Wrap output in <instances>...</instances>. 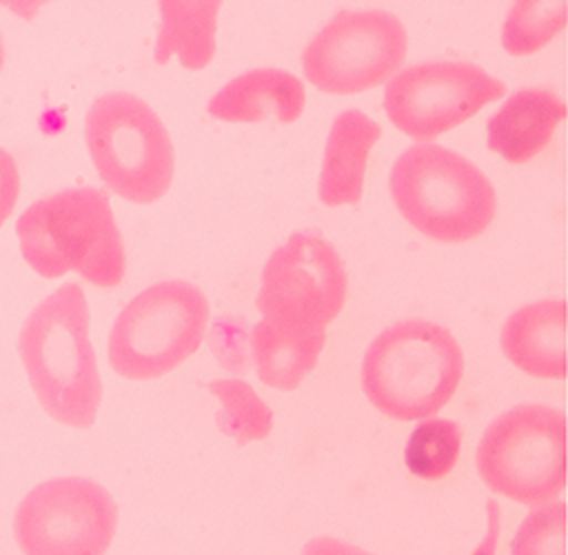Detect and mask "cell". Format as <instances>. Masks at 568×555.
I'll use <instances>...</instances> for the list:
<instances>
[{
	"mask_svg": "<svg viewBox=\"0 0 568 555\" xmlns=\"http://www.w3.org/2000/svg\"><path fill=\"white\" fill-rule=\"evenodd\" d=\"M18 353L44 413L67 426H93L102 380L89 340V304L78 282H64L27 315Z\"/></svg>",
	"mask_w": 568,
	"mask_h": 555,
	"instance_id": "obj_1",
	"label": "cell"
},
{
	"mask_svg": "<svg viewBox=\"0 0 568 555\" xmlns=\"http://www.w3.org/2000/svg\"><path fill=\"white\" fill-rule=\"evenodd\" d=\"M16 233L24 262L47 280L75 271L113 289L124 278V244L102 189L73 186L36 200L18 218Z\"/></svg>",
	"mask_w": 568,
	"mask_h": 555,
	"instance_id": "obj_2",
	"label": "cell"
},
{
	"mask_svg": "<svg viewBox=\"0 0 568 555\" xmlns=\"http://www.w3.org/2000/svg\"><path fill=\"white\" fill-rule=\"evenodd\" d=\"M464 353L453 333L428 320L384 329L362 360V391L384 415L410 422L435 415L455 395Z\"/></svg>",
	"mask_w": 568,
	"mask_h": 555,
	"instance_id": "obj_3",
	"label": "cell"
},
{
	"mask_svg": "<svg viewBox=\"0 0 568 555\" xmlns=\"http://www.w3.org/2000/svg\"><path fill=\"white\" fill-rule=\"evenodd\" d=\"M388 189L402 218L437 242L473 240L497 213V193L484 171L435 142H417L402 151L390 169Z\"/></svg>",
	"mask_w": 568,
	"mask_h": 555,
	"instance_id": "obj_4",
	"label": "cell"
},
{
	"mask_svg": "<svg viewBox=\"0 0 568 555\" xmlns=\"http://www.w3.org/2000/svg\"><path fill=\"white\" fill-rule=\"evenodd\" d=\"M91 162L115 195L133 204L160 200L173 180L175 151L160 115L138 95L111 91L84 115Z\"/></svg>",
	"mask_w": 568,
	"mask_h": 555,
	"instance_id": "obj_5",
	"label": "cell"
},
{
	"mask_svg": "<svg viewBox=\"0 0 568 555\" xmlns=\"http://www.w3.org/2000/svg\"><path fill=\"white\" fill-rule=\"evenodd\" d=\"M209 300L191 282L164 280L138 293L109 333V364L126 380H155L202 344Z\"/></svg>",
	"mask_w": 568,
	"mask_h": 555,
	"instance_id": "obj_6",
	"label": "cell"
},
{
	"mask_svg": "<svg viewBox=\"0 0 568 555\" xmlns=\"http://www.w3.org/2000/svg\"><path fill=\"white\" fill-rule=\"evenodd\" d=\"M484 484L524 506L552 502L566 486V415L517 404L497 415L475 451Z\"/></svg>",
	"mask_w": 568,
	"mask_h": 555,
	"instance_id": "obj_7",
	"label": "cell"
},
{
	"mask_svg": "<svg viewBox=\"0 0 568 555\" xmlns=\"http://www.w3.org/2000/svg\"><path fill=\"white\" fill-rule=\"evenodd\" d=\"M348 278L337 249L315 233H293L262 269L255 306L284 335L324 333L346 302Z\"/></svg>",
	"mask_w": 568,
	"mask_h": 555,
	"instance_id": "obj_8",
	"label": "cell"
},
{
	"mask_svg": "<svg viewBox=\"0 0 568 555\" xmlns=\"http://www.w3.org/2000/svg\"><path fill=\"white\" fill-rule=\"evenodd\" d=\"M406 51L408 33L397 16L342 9L302 51V71L324 93H362L386 82Z\"/></svg>",
	"mask_w": 568,
	"mask_h": 555,
	"instance_id": "obj_9",
	"label": "cell"
},
{
	"mask_svg": "<svg viewBox=\"0 0 568 555\" xmlns=\"http://www.w3.org/2000/svg\"><path fill=\"white\" fill-rule=\"evenodd\" d=\"M118 526L111 493L89 477H53L16 508L13 537L24 555H104Z\"/></svg>",
	"mask_w": 568,
	"mask_h": 555,
	"instance_id": "obj_10",
	"label": "cell"
},
{
	"mask_svg": "<svg viewBox=\"0 0 568 555\" xmlns=\"http://www.w3.org/2000/svg\"><path fill=\"white\" fill-rule=\"evenodd\" d=\"M506 84L470 62H422L397 71L384 89V113L395 129L428 142L499 100Z\"/></svg>",
	"mask_w": 568,
	"mask_h": 555,
	"instance_id": "obj_11",
	"label": "cell"
},
{
	"mask_svg": "<svg viewBox=\"0 0 568 555\" xmlns=\"http://www.w3.org/2000/svg\"><path fill=\"white\" fill-rule=\"evenodd\" d=\"M501 351L519 371L541 380L566 377V302L541 300L510 313L499 335Z\"/></svg>",
	"mask_w": 568,
	"mask_h": 555,
	"instance_id": "obj_12",
	"label": "cell"
},
{
	"mask_svg": "<svg viewBox=\"0 0 568 555\" xmlns=\"http://www.w3.org/2000/svg\"><path fill=\"white\" fill-rule=\"evenodd\" d=\"M306 102L302 80L284 69H251L226 82L211 100L209 115L224 122H295Z\"/></svg>",
	"mask_w": 568,
	"mask_h": 555,
	"instance_id": "obj_13",
	"label": "cell"
},
{
	"mask_svg": "<svg viewBox=\"0 0 568 555\" xmlns=\"http://www.w3.org/2000/svg\"><path fill=\"white\" fill-rule=\"evenodd\" d=\"M566 118V104L546 89H519L486 127V144L510 164H524L541 153Z\"/></svg>",
	"mask_w": 568,
	"mask_h": 555,
	"instance_id": "obj_14",
	"label": "cell"
},
{
	"mask_svg": "<svg viewBox=\"0 0 568 555\" xmlns=\"http://www.w3.org/2000/svg\"><path fill=\"white\" fill-rule=\"evenodd\" d=\"M382 135V127L357 109L337 113L331 124L317 182V195L326 206L357 204L364 193L368 153Z\"/></svg>",
	"mask_w": 568,
	"mask_h": 555,
	"instance_id": "obj_15",
	"label": "cell"
},
{
	"mask_svg": "<svg viewBox=\"0 0 568 555\" xmlns=\"http://www.w3.org/2000/svg\"><path fill=\"white\" fill-rule=\"evenodd\" d=\"M224 0H158L160 33L153 49L155 64L171 58L189 71L204 69L215 56L217 11Z\"/></svg>",
	"mask_w": 568,
	"mask_h": 555,
	"instance_id": "obj_16",
	"label": "cell"
},
{
	"mask_svg": "<svg viewBox=\"0 0 568 555\" xmlns=\"http://www.w3.org/2000/svg\"><path fill=\"white\" fill-rule=\"evenodd\" d=\"M326 331L313 335H284L266 322L251 329V353L257 377L280 391H293L315 369Z\"/></svg>",
	"mask_w": 568,
	"mask_h": 555,
	"instance_id": "obj_17",
	"label": "cell"
},
{
	"mask_svg": "<svg viewBox=\"0 0 568 555\" xmlns=\"http://www.w3.org/2000/svg\"><path fill=\"white\" fill-rule=\"evenodd\" d=\"M206 389L222 402V408L215 413L217 428L233 437L237 446L268 437L273 431V411L248 382L237 377L213 380L206 382Z\"/></svg>",
	"mask_w": 568,
	"mask_h": 555,
	"instance_id": "obj_18",
	"label": "cell"
},
{
	"mask_svg": "<svg viewBox=\"0 0 568 555\" xmlns=\"http://www.w3.org/2000/svg\"><path fill=\"white\" fill-rule=\"evenodd\" d=\"M566 0H515L501 29V47L510 56L539 51L566 27Z\"/></svg>",
	"mask_w": 568,
	"mask_h": 555,
	"instance_id": "obj_19",
	"label": "cell"
},
{
	"mask_svg": "<svg viewBox=\"0 0 568 555\" xmlns=\"http://www.w3.org/2000/svg\"><path fill=\"white\" fill-rule=\"evenodd\" d=\"M459 448L462 428L457 422L424 417L406 442L404 462L415 477L439 480L453 471Z\"/></svg>",
	"mask_w": 568,
	"mask_h": 555,
	"instance_id": "obj_20",
	"label": "cell"
},
{
	"mask_svg": "<svg viewBox=\"0 0 568 555\" xmlns=\"http://www.w3.org/2000/svg\"><path fill=\"white\" fill-rule=\"evenodd\" d=\"M510 555H566V504L535 506L515 533Z\"/></svg>",
	"mask_w": 568,
	"mask_h": 555,
	"instance_id": "obj_21",
	"label": "cell"
},
{
	"mask_svg": "<svg viewBox=\"0 0 568 555\" xmlns=\"http://www.w3.org/2000/svg\"><path fill=\"white\" fill-rule=\"evenodd\" d=\"M20 195V171L13 155L0 147V229L13 213Z\"/></svg>",
	"mask_w": 568,
	"mask_h": 555,
	"instance_id": "obj_22",
	"label": "cell"
},
{
	"mask_svg": "<svg viewBox=\"0 0 568 555\" xmlns=\"http://www.w3.org/2000/svg\"><path fill=\"white\" fill-rule=\"evenodd\" d=\"M302 555H373V553L337 537H313L311 542L304 544Z\"/></svg>",
	"mask_w": 568,
	"mask_h": 555,
	"instance_id": "obj_23",
	"label": "cell"
},
{
	"mask_svg": "<svg viewBox=\"0 0 568 555\" xmlns=\"http://www.w3.org/2000/svg\"><path fill=\"white\" fill-rule=\"evenodd\" d=\"M486 515H488V528L484 539L475 546L470 555H495L497 537H499V504L495 500L486 502Z\"/></svg>",
	"mask_w": 568,
	"mask_h": 555,
	"instance_id": "obj_24",
	"label": "cell"
},
{
	"mask_svg": "<svg viewBox=\"0 0 568 555\" xmlns=\"http://www.w3.org/2000/svg\"><path fill=\"white\" fill-rule=\"evenodd\" d=\"M51 0H0V7L9 9L13 16L22 20H33L36 13Z\"/></svg>",
	"mask_w": 568,
	"mask_h": 555,
	"instance_id": "obj_25",
	"label": "cell"
},
{
	"mask_svg": "<svg viewBox=\"0 0 568 555\" xmlns=\"http://www.w3.org/2000/svg\"><path fill=\"white\" fill-rule=\"evenodd\" d=\"M4 67V40H2V33H0V71Z\"/></svg>",
	"mask_w": 568,
	"mask_h": 555,
	"instance_id": "obj_26",
	"label": "cell"
}]
</instances>
